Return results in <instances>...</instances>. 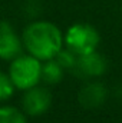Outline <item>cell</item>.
<instances>
[{
    "instance_id": "cell-1",
    "label": "cell",
    "mask_w": 122,
    "mask_h": 123,
    "mask_svg": "<svg viewBox=\"0 0 122 123\" xmlns=\"http://www.w3.org/2000/svg\"><path fill=\"white\" fill-rule=\"evenodd\" d=\"M22 40L25 50L40 62L55 59L65 46L61 29L47 20H34L29 23L25 27Z\"/></svg>"
},
{
    "instance_id": "cell-2",
    "label": "cell",
    "mask_w": 122,
    "mask_h": 123,
    "mask_svg": "<svg viewBox=\"0 0 122 123\" xmlns=\"http://www.w3.org/2000/svg\"><path fill=\"white\" fill-rule=\"evenodd\" d=\"M40 70L42 62L36 59L29 53L20 55L10 62L9 66V76L17 90H27L33 86H37L40 80Z\"/></svg>"
},
{
    "instance_id": "cell-3",
    "label": "cell",
    "mask_w": 122,
    "mask_h": 123,
    "mask_svg": "<svg viewBox=\"0 0 122 123\" xmlns=\"http://www.w3.org/2000/svg\"><path fill=\"white\" fill-rule=\"evenodd\" d=\"M101 43V34L89 23H75L63 36V44L78 56L95 52Z\"/></svg>"
},
{
    "instance_id": "cell-4",
    "label": "cell",
    "mask_w": 122,
    "mask_h": 123,
    "mask_svg": "<svg viewBox=\"0 0 122 123\" xmlns=\"http://www.w3.org/2000/svg\"><path fill=\"white\" fill-rule=\"evenodd\" d=\"M52 106V93L45 86H33L25 90L22 97V110L26 116H42Z\"/></svg>"
},
{
    "instance_id": "cell-5",
    "label": "cell",
    "mask_w": 122,
    "mask_h": 123,
    "mask_svg": "<svg viewBox=\"0 0 122 123\" xmlns=\"http://www.w3.org/2000/svg\"><path fill=\"white\" fill-rule=\"evenodd\" d=\"M106 69H108L106 57L95 50V52L79 56L72 72L76 76L83 77V79H96V77L103 76Z\"/></svg>"
},
{
    "instance_id": "cell-6",
    "label": "cell",
    "mask_w": 122,
    "mask_h": 123,
    "mask_svg": "<svg viewBox=\"0 0 122 123\" xmlns=\"http://www.w3.org/2000/svg\"><path fill=\"white\" fill-rule=\"evenodd\" d=\"M23 40L9 22H0V59L12 62L23 53Z\"/></svg>"
},
{
    "instance_id": "cell-7",
    "label": "cell",
    "mask_w": 122,
    "mask_h": 123,
    "mask_svg": "<svg viewBox=\"0 0 122 123\" xmlns=\"http://www.w3.org/2000/svg\"><path fill=\"white\" fill-rule=\"evenodd\" d=\"M108 99V89L101 82H89L78 93V102L83 109L95 110L102 107Z\"/></svg>"
},
{
    "instance_id": "cell-8",
    "label": "cell",
    "mask_w": 122,
    "mask_h": 123,
    "mask_svg": "<svg viewBox=\"0 0 122 123\" xmlns=\"http://www.w3.org/2000/svg\"><path fill=\"white\" fill-rule=\"evenodd\" d=\"M65 74V69L56 62V59L42 62L40 80L46 85H58L61 83Z\"/></svg>"
},
{
    "instance_id": "cell-9",
    "label": "cell",
    "mask_w": 122,
    "mask_h": 123,
    "mask_svg": "<svg viewBox=\"0 0 122 123\" xmlns=\"http://www.w3.org/2000/svg\"><path fill=\"white\" fill-rule=\"evenodd\" d=\"M0 123H27V117L14 106H0Z\"/></svg>"
},
{
    "instance_id": "cell-10",
    "label": "cell",
    "mask_w": 122,
    "mask_h": 123,
    "mask_svg": "<svg viewBox=\"0 0 122 123\" xmlns=\"http://www.w3.org/2000/svg\"><path fill=\"white\" fill-rule=\"evenodd\" d=\"M78 55L76 53H73L72 50H69L68 47H62V50L56 55V62L61 64L62 67L65 69V70H72L73 67H75V64H76V62H78Z\"/></svg>"
},
{
    "instance_id": "cell-11",
    "label": "cell",
    "mask_w": 122,
    "mask_h": 123,
    "mask_svg": "<svg viewBox=\"0 0 122 123\" xmlns=\"http://www.w3.org/2000/svg\"><path fill=\"white\" fill-rule=\"evenodd\" d=\"M16 90L9 73H4V72H0V102H4V100H9L13 93Z\"/></svg>"
}]
</instances>
